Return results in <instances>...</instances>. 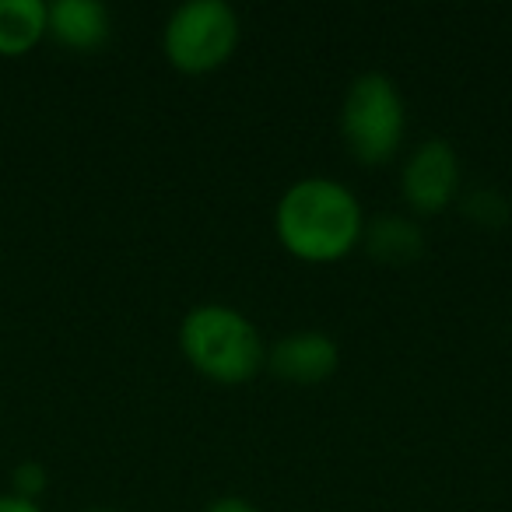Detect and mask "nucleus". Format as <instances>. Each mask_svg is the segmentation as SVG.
I'll use <instances>...</instances> for the list:
<instances>
[{
	"label": "nucleus",
	"instance_id": "1",
	"mask_svg": "<svg viewBox=\"0 0 512 512\" xmlns=\"http://www.w3.org/2000/svg\"><path fill=\"white\" fill-rule=\"evenodd\" d=\"M274 228L295 260L337 264L362 242L365 218L348 186L334 179H299L278 200Z\"/></svg>",
	"mask_w": 512,
	"mask_h": 512
},
{
	"label": "nucleus",
	"instance_id": "2",
	"mask_svg": "<svg viewBox=\"0 0 512 512\" xmlns=\"http://www.w3.org/2000/svg\"><path fill=\"white\" fill-rule=\"evenodd\" d=\"M179 348L200 376L214 383H246L264 369V337L239 309L197 306L179 323Z\"/></svg>",
	"mask_w": 512,
	"mask_h": 512
},
{
	"label": "nucleus",
	"instance_id": "3",
	"mask_svg": "<svg viewBox=\"0 0 512 512\" xmlns=\"http://www.w3.org/2000/svg\"><path fill=\"white\" fill-rule=\"evenodd\" d=\"M407 130L404 99L386 74H362L341 106L344 148L362 165H386L400 151Z\"/></svg>",
	"mask_w": 512,
	"mask_h": 512
},
{
	"label": "nucleus",
	"instance_id": "4",
	"mask_svg": "<svg viewBox=\"0 0 512 512\" xmlns=\"http://www.w3.org/2000/svg\"><path fill=\"white\" fill-rule=\"evenodd\" d=\"M165 57L183 74L218 71L239 46V18L225 0H193L165 22Z\"/></svg>",
	"mask_w": 512,
	"mask_h": 512
},
{
	"label": "nucleus",
	"instance_id": "5",
	"mask_svg": "<svg viewBox=\"0 0 512 512\" xmlns=\"http://www.w3.org/2000/svg\"><path fill=\"white\" fill-rule=\"evenodd\" d=\"M400 186H404V197L414 211H446L456 197V186H460V158L446 141H425L407 158Z\"/></svg>",
	"mask_w": 512,
	"mask_h": 512
},
{
	"label": "nucleus",
	"instance_id": "6",
	"mask_svg": "<svg viewBox=\"0 0 512 512\" xmlns=\"http://www.w3.org/2000/svg\"><path fill=\"white\" fill-rule=\"evenodd\" d=\"M337 362H341V351L320 330H302V334H288L281 337L278 344L267 355V365L278 379L285 383H323L337 372Z\"/></svg>",
	"mask_w": 512,
	"mask_h": 512
},
{
	"label": "nucleus",
	"instance_id": "7",
	"mask_svg": "<svg viewBox=\"0 0 512 512\" xmlns=\"http://www.w3.org/2000/svg\"><path fill=\"white\" fill-rule=\"evenodd\" d=\"M113 18L99 0H57L50 4V29L46 36L71 53H95L109 43Z\"/></svg>",
	"mask_w": 512,
	"mask_h": 512
},
{
	"label": "nucleus",
	"instance_id": "8",
	"mask_svg": "<svg viewBox=\"0 0 512 512\" xmlns=\"http://www.w3.org/2000/svg\"><path fill=\"white\" fill-rule=\"evenodd\" d=\"M50 4L43 0H0V57H25L46 39Z\"/></svg>",
	"mask_w": 512,
	"mask_h": 512
},
{
	"label": "nucleus",
	"instance_id": "9",
	"mask_svg": "<svg viewBox=\"0 0 512 512\" xmlns=\"http://www.w3.org/2000/svg\"><path fill=\"white\" fill-rule=\"evenodd\" d=\"M362 239L369 246V253L376 260H383V264H411L421 256V246H425L418 225L397 218V214H386V218L365 225Z\"/></svg>",
	"mask_w": 512,
	"mask_h": 512
},
{
	"label": "nucleus",
	"instance_id": "10",
	"mask_svg": "<svg viewBox=\"0 0 512 512\" xmlns=\"http://www.w3.org/2000/svg\"><path fill=\"white\" fill-rule=\"evenodd\" d=\"M46 491V467L36 460L18 463L11 470V495L25 498V502H39V495Z\"/></svg>",
	"mask_w": 512,
	"mask_h": 512
},
{
	"label": "nucleus",
	"instance_id": "11",
	"mask_svg": "<svg viewBox=\"0 0 512 512\" xmlns=\"http://www.w3.org/2000/svg\"><path fill=\"white\" fill-rule=\"evenodd\" d=\"M204 512H256L246 498H235V495H225V498H214Z\"/></svg>",
	"mask_w": 512,
	"mask_h": 512
},
{
	"label": "nucleus",
	"instance_id": "12",
	"mask_svg": "<svg viewBox=\"0 0 512 512\" xmlns=\"http://www.w3.org/2000/svg\"><path fill=\"white\" fill-rule=\"evenodd\" d=\"M0 512H43V505L39 502H25V498L18 495H0Z\"/></svg>",
	"mask_w": 512,
	"mask_h": 512
},
{
	"label": "nucleus",
	"instance_id": "13",
	"mask_svg": "<svg viewBox=\"0 0 512 512\" xmlns=\"http://www.w3.org/2000/svg\"><path fill=\"white\" fill-rule=\"evenodd\" d=\"M88 512H113V509H88Z\"/></svg>",
	"mask_w": 512,
	"mask_h": 512
}]
</instances>
